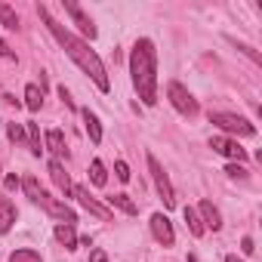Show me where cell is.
I'll return each instance as SVG.
<instances>
[{
	"label": "cell",
	"mask_w": 262,
	"mask_h": 262,
	"mask_svg": "<svg viewBox=\"0 0 262 262\" xmlns=\"http://www.w3.org/2000/svg\"><path fill=\"white\" fill-rule=\"evenodd\" d=\"M37 13H40L43 25L50 28V34L59 40V47H62V50H65V53L74 59V65H77V68H80L86 77H93V83H96L102 93H108V86H111V83H108L105 65H102V59H99V56L90 50V43H86V40H80V37H74L68 28H62V25H59V22L50 16V10H47V7H37Z\"/></svg>",
	"instance_id": "obj_1"
},
{
	"label": "cell",
	"mask_w": 262,
	"mask_h": 262,
	"mask_svg": "<svg viewBox=\"0 0 262 262\" xmlns=\"http://www.w3.org/2000/svg\"><path fill=\"white\" fill-rule=\"evenodd\" d=\"M129 74H133V86L145 105L158 102V53L148 37L136 40L133 53H129Z\"/></svg>",
	"instance_id": "obj_2"
},
{
	"label": "cell",
	"mask_w": 262,
	"mask_h": 262,
	"mask_svg": "<svg viewBox=\"0 0 262 262\" xmlns=\"http://www.w3.org/2000/svg\"><path fill=\"white\" fill-rule=\"evenodd\" d=\"M210 123H216L225 133H234V136H256V126L241 117V114H228V111H210Z\"/></svg>",
	"instance_id": "obj_3"
},
{
	"label": "cell",
	"mask_w": 262,
	"mask_h": 262,
	"mask_svg": "<svg viewBox=\"0 0 262 262\" xmlns=\"http://www.w3.org/2000/svg\"><path fill=\"white\" fill-rule=\"evenodd\" d=\"M167 96H170V102H173V108H176L179 114H185V117H194V114H198V99H194L182 83L173 80V83L167 86Z\"/></svg>",
	"instance_id": "obj_4"
},
{
	"label": "cell",
	"mask_w": 262,
	"mask_h": 262,
	"mask_svg": "<svg viewBox=\"0 0 262 262\" xmlns=\"http://www.w3.org/2000/svg\"><path fill=\"white\" fill-rule=\"evenodd\" d=\"M148 170H151V176H155L158 194L164 198V207H176V191H173V185H170V176L164 173V167L158 164V158H155V155H148Z\"/></svg>",
	"instance_id": "obj_5"
},
{
	"label": "cell",
	"mask_w": 262,
	"mask_h": 262,
	"mask_svg": "<svg viewBox=\"0 0 262 262\" xmlns=\"http://www.w3.org/2000/svg\"><path fill=\"white\" fill-rule=\"evenodd\" d=\"M71 194L77 198V204H80L83 210H90V213H93V216H99L102 222H108V219H111V210H108L105 204H99V201L90 194V188H83V185H74V188H71Z\"/></svg>",
	"instance_id": "obj_6"
},
{
	"label": "cell",
	"mask_w": 262,
	"mask_h": 262,
	"mask_svg": "<svg viewBox=\"0 0 262 262\" xmlns=\"http://www.w3.org/2000/svg\"><path fill=\"white\" fill-rule=\"evenodd\" d=\"M37 204H40V207H43V210H47L50 216H56V219H62L65 225H74V222H77V219H74V210H71L68 204H62V201H56V198H50L47 191L40 194V201H37Z\"/></svg>",
	"instance_id": "obj_7"
},
{
	"label": "cell",
	"mask_w": 262,
	"mask_h": 262,
	"mask_svg": "<svg viewBox=\"0 0 262 262\" xmlns=\"http://www.w3.org/2000/svg\"><path fill=\"white\" fill-rule=\"evenodd\" d=\"M151 234H155V241L164 244V247H173V244H176L173 225H170V219H167L164 213H155V216H151Z\"/></svg>",
	"instance_id": "obj_8"
},
{
	"label": "cell",
	"mask_w": 262,
	"mask_h": 262,
	"mask_svg": "<svg viewBox=\"0 0 262 262\" xmlns=\"http://www.w3.org/2000/svg\"><path fill=\"white\" fill-rule=\"evenodd\" d=\"M210 148L219 151V155H225V158H231V161H237V164L247 158V151H244L234 139H228V136H213V139H210Z\"/></svg>",
	"instance_id": "obj_9"
},
{
	"label": "cell",
	"mask_w": 262,
	"mask_h": 262,
	"mask_svg": "<svg viewBox=\"0 0 262 262\" xmlns=\"http://www.w3.org/2000/svg\"><path fill=\"white\" fill-rule=\"evenodd\" d=\"M65 13L77 22V28H80V34H83V37H90V40L96 37V25H93V19H90V16L74 4V0H65Z\"/></svg>",
	"instance_id": "obj_10"
},
{
	"label": "cell",
	"mask_w": 262,
	"mask_h": 262,
	"mask_svg": "<svg viewBox=\"0 0 262 262\" xmlns=\"http://www.w3.org/2000/svg\"><path fill=\"white\" fill-rule=\"evenodd\" d=\"M16 216H19L16 204H13L7 194H0V234H7V231L16 225Z\"/></svg>",
	"instance_id": "obj_11"
},
{
	"label": "cell",
	"mask_w": 262,
	"mask_h": 262,
	"mask_svg": "<svg viewBox=\"0 0 262 262\" xmlns=\"http://www.w3.org/2000/svg\"><path fill=\"white\" fill-rule=\"evenodd\" d=\"M198 216H201L204 228H213V231H219V228H222V216H219V210H216L210 201H201V207H198Z\"/></svg>",
	"instance_id": "obj_12"
},
{
	"label": "cell",
	"mask_w": 262,
	"mask_h": 262,
	"mask_svg": "<svg viewBox=\"0 0 262 262\" xmlns=\"http://www.w3.org/2000/svg\"><path fill=\"white\" fill-rule=\"evenodd\" d=\"M50 179L56 182V188H62L65 194H71V188H74V185H71V176L65 173V167H62L59 161H50Z\"/></svg>",
	"instance_id": "obj_13"
},
{
	"label": "cell",
	"mask_w": 262,
	"mask_h": 262,
	"mask_svg": "<svg viewBox=\"0 0 262 262\" xmlns=\"http://www.w3.org/2000/svg\"><path fill=\"white\" fill-rule=\"evenodd\" d=\"M80 117H83V126H86V133H90V142L99 145V142H102V123H99V117H96L90 108H83Z\"/></svg>",
	"instance_id": "obj_14"
},
{
	"label": "cell",
	"mask_w": 262,
	"mask_h": 262,
	"mask_svg": "<svg viewBox=\"0 0 262 262\" xmlns=\"http://www.w3.org/2000/svg\"><path fill=\"white\" fill-rule=\"evenodd\" d=\"M56 241H59L65 250H77V231H74V225L59 222V225H56Z\"/></svg>",
	"instance_id": "obj_15"
},
{
	"label": "cell",
	"mask_w": 262,
	"mask_h": 262,
	"mask_svg": "<svg viewBox=\"0 0 262 262\" xmlns=\"http://www.w3.org/2000/svg\"><path fill=\"white\" fill-rule=\"evenodd\" d=\"M47 148L56 155V158H68L65 151V136H62V129H50L47 133Z\"/></svg>",
	"instance_id": "obj_16"
},
{
	"label": "cell",
	"mask_w": 262,
	"mask_h": 262,
	"mask_svg": "<svg viewBox=\"0 0 262 262\" xmlns=\"http://www.w3.org/2000/svg\"><path fill=\"white\" fill-rule=\"evenodd\" d=\"M108 204H111V207H117V210H123L126 216H136V213H139L136 201L129 198V194H111V198H108Z\"/></svg>",
	"instance_id": "obj_17"
},
{
	"label": "cell",
	"mask_w": 262,
	"mask_h": 262,
	"mask_svg": "<svg viewBox=\"0 0 262 262\" xmlns=\"http://www.w3.org/2000/svg\"><path fill=\"white\" fill-rule=\"evenodd\" d=\"M25 105H28V111H40V105H43V90H40L37 83H28V86H25Z\"/></svg>",
	"instance_id": "obj_18"
},
{
	"label": "cell",
	"mask_w": 262,
	"mask_h": 262,
	"mask_svg": "<svg viewBox=\"0 0 262 262\" xmlns=\"http://www.w3.org/2000/svg\"><path fill=\"white\" fill-rule=\"evenodd\" d=\"M185 222H188V231L194 234V237H201L207 228H204V222H201V216H198V210H191V207H185Z\"/></svg>",
	"instance_id": "obj_19"
},
{
	"label": "cell",
	"mask_w": 262,
	"mask_h": 262,
	"mask_svg": "<svg viewBox=\"0 0 262 262\" xmlns=\"http://www.w3.org/2000/svg\"><path fill=\"white\" fill-rule=\"evenodd\" d=\"M0 25H7L10 31H16V28H19V16H16V10H13V7H7V4H0Z\"/></svg>",
	"instance_id": "obj_20"
},
{
	"label": "cell",
	"mask_w": 262,
	"mask_h": 262,
	"mask_svg": "<svg viewBox=\"0 0 262 262\" xmlns=\"http://www.w3.org/2000/svg\"><path fill=\"white\" fill-rule=\"evenodd\" d=\"M90 182L99 185V188L108 182V173H105V164H102V161H93V164H90Z\"/></svg>",
	"instance_id": "obj_21"
},
{
	"label": "cell",
	"mask_w": 262,
	"mask_h": 262,
	"mask_svg": "<svg viewBox=\"0 0 262 262\" xmlns=\"http://www.w3.org/2000/svg\"><path fill=\"white\" fill-rule=\"evenodd\" d=\"M22 188H25V194H28L34 204H37V201H40V194H43V188H40V182H37L34 176H25V179H22Z\"/></svg>",
	"instance_id": "obj_22"
},
{
	"label": "cell",
	"mask_w": 262,
	"mask_h": 262,
	"mask_svg": "<svg viewBox=\"0 0 262 262\" xmlns=\"http://www.w3.org/2000/svg\"><path fill=\"white\" fill-rule=\"evenodd\" d=\"M10 262H43V259H40L37 250H28L25 247V250H13L10 253Z\"/></svg>",
	"instance_id": "obj_23"
},
{
	"label": "cell",
	"mask_w": 262,
	"mask_h": 262,
	"mask_svg": "<svg viewBox=\"0 0 262 262\" xmlns=\"http://www.w3.org/2000/svg\"><path fill=\"white\" fill-rule=\"evenodd\" d=\"M28 145H31V151L40 158L43 145H40V129H37V123H28Z\"/></svg>",
	"instance_id": "obj_24"
},
{
	"label": "cell",
	"mask_w": 262,
	"mask_h": 262,
	"mask_svg": "<svg viewBox=\"0 0 262 262\" xmlns=\"http://www.w3.org/2000/svg\"><path fill=\"white\" fill-rule=\"evenodd\" d=\"M7 136H10V142H22L25 139V129L19 123H7Z\"/></svg>",
	"instance_id": "obj_25"
},
{
	"label": "cell",
	"mask_w": 262,
	"mask_h": 262,
	"mask_svg": "<svg viewBox=\"0 0 262 262\" xmlns=\"http://www.w3.org/2000/svg\"><path fill=\"white\" fill-rule=\"evenodd\" d=\"M234 47H237V50H241V53H244V56H250V59H253V62H256V65H262V56H259V53H256V50H253V47H247V43H237V40H234Z\"/></svg>",
	"instance_id": "obj_26"
},
{
	"label": "cell",
	"mask_w": 262,
	"mask_h": 262,
	"mask_svg": "<svg viewBox=\"0 0 262 262\" xmlns=\"http://www.w3.org/2000/svg\"><path fill=\"white\" fill-rule=\"evenodd\" d=\"M114 173H117V179H120V182H129V167H126L123 161H117V164H114Z\"/></svg>",
	"instance_id": "obj_27"
},
{
	"label": "cell",
	"mask_w": 262,
	"mask_h": 262,
	"mask_svg": "<svg viewBox=\"0 0 262 262\" xmlns=\"http://www.w3.org/2000/svg\"><path fill=\"white\" fill-rule=\"evenodd\" d=\"M231 179H247V170L241 167V164H228V170H225Z\"/></svg>",
	"instance_id": "obj_28"
},
{
	"label": "cell",
	"mask_w": 262,
	"mask_h": 262,
	"mask_svg": "<svg viewBox=\"0 0 262 262\" xmlns=\"http://www.w3.org/2000/svg\"><path fill=\"white\" fill-rule=\"evenodd\" d=\"M19 185H22V182H19V176H7V179H4V188H7V191H16Z\"/></svg>",
	"instance_id": "obj_29"
},
{
	"label": "cell",
	"mask_w": 262,
	"mask_h": 262,
	"mask_svg": "<svg viewBox=\"0 0 262 262\" xmlns=\"http://www.w3.org/2000/svg\"><path fill=\"white\" fill-rule=\"evenodd\" d=\"M90 262H108V256H105V250H90Z\"/></svg>",
	"instance_id": "obj_30"
},
{
	"label": "cell",
	"mask_w": 262,
	"mask_h": 262,
	"mask_svg": "<svg viewBox=\"0 0 262 262\" xmlns=\"http://www.w3.org/2000/svg\"><path fill=\"white\" fill-rule=\"evenodd\" d=\"M59 99H62V102H65L68 108H74V99H71V93H68L65 86H59Z\"/></svg>",
	"instance_id": "obj_31"
},
{
	"label": "cell",
	"mask_w": 262,
	"mask_h": 262,
	"mask_svg": "<svg viewBox=\"0 0 262 262\" xmlns=\"http://www.w3.org/2000/svg\"><path fill=\"white\" fill-rule=\"evenodd\" d=\"M241 250H244L247 256H253V253H256V247H253V237H244V241H241Z\"/></svg>",
	"instance_id": "obj_32"
},
{
	"label": "cell",
	"mask_w": 262,
	"mask_h": 262,
	"mask_svg": "<svg viewBox=\"0 0 262 262\" xmlns=\"http://www.w3.org/2000/svg\"><path fill=\"white\" fill-rule=\"evenodd\" d=\"M0 56H4V59H10V62L16 59V53H13V50L7 47V40H0Z\"/></svg>",
	"instance_id": "obj_33"
},
{
	"label": "cell",
	"mask_w": 262,
	"mask_h": 262,
	"mask_svg": "<svg viewBox=\"0 0 262 262\" xmlns=\"http://www.w3.org/2000/svg\"><path fill=\"white\" fill-rule=\"evenodd\" d=\"M225 262H244V259H237V256H225Z\"/></svg>",
	"instance_id": "obj_34"
},
{
	"label": "cell",
	"mask_w": 262,
	"mask_h": 262,
	"mask_svg": "<svg viewBox=\"0 0 262 262\" xmlns=\"http://www.w3.org/2000/svg\"><path fill=\"white\" fill-rule=\"evenodd\" d=\"M188 262H198V256H188Z\"/></svg>",
	"instance_id": "obj_35"
}]
</instances>
